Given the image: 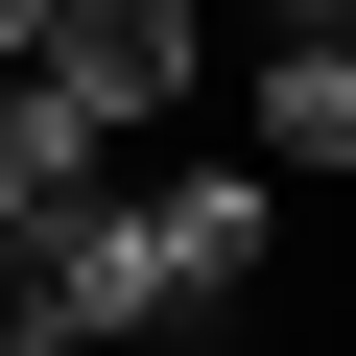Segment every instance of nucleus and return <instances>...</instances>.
<instances>
[{
    "instance_id": "nucleus-1",
    "label": "nucleus",
    "mask_w": 356,
    "mask_h": 356,
    "mask_svg": "<svg viewBox=\"0 0 356 356\" xmlns=\"http://www.w3.org/2000/svg\"><path fill=\"white\" fill-rule=\"evenodd\" d=\"M24 95H48L72 143H143V119H191V95H214V0H72V24L24 48Z\"/></svg>"
},
{
    "instance_id": "nucleus-6",
    "label": "nucleus",
    "mask_w": 356,
    "mask_h": 356,
    "mask_svg": "<svg viewBox=\"0 0 356 356\" xmlns=\"http://www.w3.org/2000/svg\"><path fill=\"white\" fill-rule=\"evenodd\" d=\"M0 356H72V332H24V309H0Z\"/></svg>"
},
{
    "instance_id": "nucleus-3",
    "label": "nucleus",
    "mask_w": 356,
    "mask_h": 356,
    "mask_svg": "<svg viewBox=\"0 0 356 356\" xmlns=\"http://www.w3.org/2000/svg\"><path fill=\"white\" fill-rule=\"evenodd\" d=\"M238 143L261 166H356V24H261L238 48Z\"/></svg>"
},
{
    "instance_id": "nucleus-5",
    "label": "nucleus",
    "mask_w": 356,
    "mask_h": 356,
    "mask_svg": "<svg viewBox=\"0 0 356 356\" xmlns=\"http://www.w3.org/2000/svg\"><path fill=\"white\" fill-rule=\"evenodd\" d=\"M48 24H72V0H0V72H24V48H48Z\"/></svg>"
},
{
    "instance_id": "nucleus-2",
    "label": "nucleus",
    "mask_w": 356,
    "mask_h": 356,
    "mask_svg": "<svg viewBox=\"0 0 356 356\" xmlns=\"http://www.w3.org/2000/svg\"><path fill=\"white\" fill-rule=\"evenodd\" d=\"M143 238H166V309H261V261H285V166H166Z\"/></svg>"
},
{
    "instance_id": "nucleus-4",
    "label": "nucleus",
    "mask_w": 356,
    "mask_h": 356,
    "mask_svg": "<svg viewBox=\"0 0 356 356\" xmlns=\"http://www.w3.org/2000/svg\"><path fill=\"white\" fill-rule=\"evenodd\" d=\"M72 191H95V143H72V119L24 95V72H0V261H24V238H48Z\"/></svg>"
}]
</instances>
